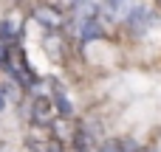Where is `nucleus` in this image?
<instances>
[{
  "mask_svg": "<svg viewBox=\"0 0 161 152\" xmlns=\"http://www.w3.org/2000/svg\"><path fill=\"white\" fill-rule=\"evenodd\" d=\"M153 23H156L153 8H147V6H142V3H136V6L130 8V14H127V25H130L133 34H144L147 28H153Z\"/></svg>",
  "mask_w": 161,
  "mask_h": 152,
  "instance_id": "nucleus-1",
  "label": "nucleus"
},
{
  "mask_svg": "<svg viewBox=\"0 0 161 152\" xmlns=\"http://www.w3.org/2000/svg\"><path fill=\"white\" fill-rule=\"evenodd\" d=\"M34 20H37L40 25H45V28H59V25H62V14H59L54 6H40V8L34 11Z\"/></svg>",
  "mask_w": 161,
  "mask_h": 152,
  "instance_id": "nucleus-2",
  "label": "nucleus"
},
{
  "mask_svg": "<svg viewBox=\"0 0 161 152\" xmlns=\"http://www.w3.org/2000/svg\"><path fill=\"white\" fill-rule=\"evenodd\" d=\"M51 110H54V102L45 99V96H40V99L34 102V113H31V118H34L37 124H42V121L51 116Z\"/></svg>",
  "mask_w": 161,
  "mask_h": 152,
  "instance_id": "nucleus-3",
  "label": "nucleus"
},
{
  "mask_svg": "<svg viewBox=\"0 0 161 152\" xmlns=\"http://www.w3.org/2000/svg\"><path fill=\"white\" fill-rule=\"evenodd\" d=\"M51 102H54V107H57V113H59V116H71V113H74V107H71L68 96L62 93V87H59L57 82H54V99H51Z\"/></svg>",
  "mask_w": 161,
  "mask_h": 152,
  "instance_id": "nucleus-4",
  "label": "nucleus"
},
{
  "mask_svg": "<svg viewBox=\"0 0 161 152\" xmlns=\"http://www.w3.org/2000/svg\"><path fill=\"white\" fill-rule=\"evenodd\" d=\"M102 37H105V28L99 25V20L91 17V20L82 23V39H85V42H88V39H102Z\"/></svg>",
  "mask_w": 161,
  "mask_h": 152,
  "instance_id": "nucleus-5",
  "label": "nucleus"
},
{
  "mask_svg": "<svg viewBox=\"0 0 161 152\" xmlns=\"http://www.w3.org/2000/svg\"><path fill=\"white\" fill-rule=\"evenodd\" d=\"M11 34H14V28H11V23H0V42H3V39H8Z\"/></svg>",
  "mask_w": 161,
  "mask_h": 152,
  "instance_id": "nucleus-6",
  "label": "nucleus"
},
{
  "mask_svg": "<svg viewBox=\"0 0 161 152\" xmlns=\"http://www.w3.org/2000/svg\"><path fill=\"white\" fill-rule=\"evenodd\" d=\"M40 152H62V144H59V141H48Z\"/></svg>",
  "mask_w": 161,
  "mask_h": 152,
  "instance_id": "nucleus-7",
  "label": "nucleus"
},
{
  "mask_svg": "<svg viewBox=\"0 0 161 152\" xmlns=\"http://www.w3.org/2000/svg\"><path fill=\"white\" fill-rule=\"evenodd\" d=\"M102 152H125V149H122V144H119V141H108V144L102 147Z\"/></svg>",
  "mask_w": 161,
  "mask_h": 152,
  "instance_id": "nucleus-8",
  "label": "nucleus"
},
{
  "mask_svg": "<svg viewBox=\"0 0 161 152\" xmlns=\"http://www.w3.org/2000/svg\"><path fill=\"white\" fill-rule=\"evenodd\" d=\"M6 62H8V56H6V48L0 45V68H6Z\"/></svg>",
  "mask_w": 161,
  "mask_h": 152,
  "instance_id": "nucleus-9",
  "label": "nucleus"
},
{
  "mask_svg": "<svg viewBox=\"0 0 161 152\" xmlns=\"http://www.w3.org/2000/svg\"><path fill=\"white\" fill-rule=\"evenodd\" d=\"M3 107H6V90L0 87V110H3Z\"/></svg>",
  "mask_w": 161,
  "mask_h": 152,
  "instance_id": "nucleus-10",
  "label": "nucleus"
},
{
  "mask_svg": "<svg viewBox=\"0 0 161 152\" xmlns=\"http://www.w3.org/2000/svg\"><path fill=\"white\" fill-rule=\"evenodd\" d=\"M68 3H71V6H74V3H76V0H68Z\"/></svg>",
  "mask_w": 161,
  "mask_h": 152,
  "instance_id": "nucleus-11",
  "label": "nucleus"
},
{
  "mask_svg": "<svg viewBox=\"0 0 161 152\" xmlns=\"http://www.w3.org/2000/svg\"><path fill=\"white\" fill-rule=\"evenodd\" d=\"M127 152H136V149H127Z\"/></svg>",
  "mask_w": 161,
  "mask_h": 152,
  "instance_id": "nucleus-12",
  "label": "nucleus"
}]
</instances>
